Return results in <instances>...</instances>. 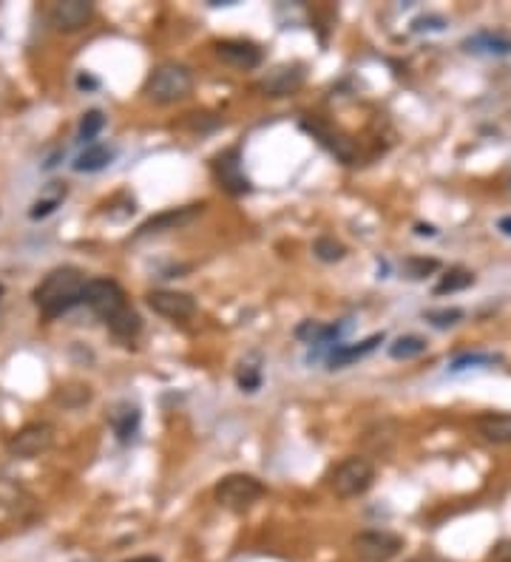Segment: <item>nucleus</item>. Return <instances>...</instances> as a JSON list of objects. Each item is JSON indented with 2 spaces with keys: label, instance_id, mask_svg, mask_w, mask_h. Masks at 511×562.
Returning <instances> with one entry per match:
<instances>
[{
  "label": "nucleus",
  "instance_id": "1",
  "mask_svg": "<svg viewBox=\"0 0 511 562\" xmlns=\"http://www.w3.org/2000/svg\"><path fill=\"white\" fill-rule=\"evenodd\" d=\"M83 304H89L91 310L106 321V327L114 332L117 338L131 341V338L140 336L142 318L137 316L134 307L128 304L125 290L117 285L114 278H89Z\"/></svg>",
  "mask_w": 511,
  "mask_h": 562
},
{
  "label": "nucleus",
  "instance_id": "2",
  "mask_svg": "<svg viewBox=\"0 0 511 562\" xmlns=\"http://www.w3.org/2000/svg\"><path fill=\"white\" fill-rule=\"evenodd\" d=\"M86 285L89 278L77 267H57L35 287L32 298L46 318H60L68 310H74L77 304H83Z\"/></svg>",
  "mask_w": 511,
  "mask_h": 562
},
{
  "label": "nucleus",
  "instance_id": "3",
  "mask_svg": "<svg viewBox=\"0 0 511 562\" xmlns=\"http://www.w3.org/2000/svg\"><path fill=\"white\" fill-rule=\"evenodd\" d=\"M193 91V74L182 63H162L157 66L145 80V94L153 99L157 106H173V102H182Z\"/></svg>",
  "mask_w": 511,
  "mask_h": 562
},
{
  "label": "nucleus",
  "instance_id": "4",
  "mask_svg": "<svg viewBox=\"0 0 511 562\" xmlns=\"http://www.w3.org/2000/svg\"><path fill=\"white\" fill-rule=\"evenodd\" d=\"M375 483V466L367 457H347L329 472V489L336 492V497L349 500V497H361L370 492V485Z\"/></svg>",
  "mask_w": 511,
  "mask_h": 562
},
{
  "label": "nucleus",
  "instance_id": "5",
  "mask_svg": "<svg viewBox=\"0 0 511 562\" xmlns=\"http://www.w3.org/2000/svg\"><path fill=\"white\" fill-rule=\"evenodd\" d=\"M214 497L222 508L234 511V515H245L265 497V485L253 474H227L216 483Z\"/></svg>",
  "mask_w": 511,
  "mask_h": 562
},
{
  "label": "nucleus",
  "instance_id": "6",
  "mask_svg": "<svg viewBox=\"0 0 511 562\" xmlns=\"http://www.w3.org/2000/svg\"><path fill=\"white\" fill-rule=\"evenodd\" d=\"M352 548L364 562H390L403 551V540L392 531H361L352 536Z\"/></svg>",
  "mask_w": 511,
  "mask_h": 562
},
{
  "label": "nucleus",
  "instance_id": "7",
  "mask_svg": "<svg viewBox=\"0 0 511 562\" xmlns=\"http://www.w3.org/2000/svg\"><path fill=\"white\" fill-rule=\"evenodd\" d=\"M214 176H216L219 188H224L230 196L250 193V179L245 176L239 148H227V151L219 153V157L214 160Z\"/></svg>",
  "mask_w": 511,
  "mask_h": 562
},
{
  "label": "nucleus",
  "instance_id": "8",
  "mask_svg": "<svg viewBox=\"0 0 511 562\" xmlns=\"http://www.w3.org/2000/svg\"><path fill=\"white\" fill-rule=\"evenodd\" d=\"M301 128H304V131L310 134L313 140H318L339 162L355 165L358 151H355V142H352L349 137H344L341 131H336V128L327 125V122H321V120H301Z\"/></svg>",
  "mask_w": 511,
  "mask_h": 562
},
{
  "label": "nucleus",
  "instance_id": "9",
  "mask_svg": "<svg viewBox=\"0 0 511 562\" xmlns=\"http://www.w3.org/2000/svg\"><path fill=\"white\" fill-rule=\"evenodd\" d=\"M148 307L157 316L168 321H188L196 316V298L191 293H179V290H151L145 296Z\"/></svg>",
  "mask_w": 511,
  "mask_h": 562
},
{
  "label": "nucleus",
  "instance_id": "10",
  "mask_svg": "<svg viewBox=\"0 0 511 562\" xmlns=\"http://www.w3.org/2000/svg\"><path fill=\"white\" fill-rule=\"evenodd\" d=\"M51 441H55V429L48 423H29L9 441V452L15 457H37L51 446Z\"/></svg>",
  "mask_w": 511,
  "mask_h": 562
},
{
  "label": "nucleus",
  "instance_id": "11",
  "mask_svg": "<svg viewBox=\"0 0 511 562\" xmlns=\"http://www.w3.org/2000/svg\"><path fill=\"white\" fill-rule=\"evenodd\" d=\"M216 57L236 71H253L262 66V48L250 40H222L216 43Z\"/></svg>",
  "mask_w": 511,
  "mask_h": 562
},
{
  "label": "nucleus",
  "instance_id": "12",
  "mask_svg": "<svg viewBox=\"0 0 511 562\" xmlns=\"http://www.w3.org/2000/svg\"><path fill=\"white\" fill-rule=\"evenodd\" d=\"M91 15H94V6L89 0H60V4H51L48 9L51 26L60 32H80L91 20Z\"/></svg>",
  "mask_w": 511,
  "mask_h": 562
},
{
  "label": "nucleus",
  "instance_id": "13",
  "mask_svg": "<svg viewBox=\"0 0 511 562\" xmlns=\"http://www.w3.org/2000/svg\"><path fill=\"white\" fill-rule=\"evenodd\" d=\"M307 80V71L301 63H281L273 71H267V77L262 80V91L267 97H290L296 94Z\"/></svg>",
  "mask_w": 511,
  "mask_h": 562
},
{
  "label": "nucleus",
  "instance_id": "14",
  "mask_svg": "<svg viewBox=\"0 0 511 562\" xmlns=\"http://www.w3.org/2000/svg\"><path fill=\"white\" fill-rule=\"evenodd\" d=\"M202 211H204V204H185V208H171V211H165L160 216H151L140 227L137 236H151V234H165V230H179V227L191 224L193 219H199Z\"/></svg>",
  "mask_w": 511,
  "mask_h": 562
},
{
  "label": "nucleus",
  "instance_id": "15",
  "mask_svg": "<svg viewBox=\"0 0 511 562\" xmlns=\"http://www.w3.org/2000/svg\"><path fill=\"white\" fill-rule=\"evenodd\" d=\"M464 48L472 55H489V57H506L511 55V32L506 29H483L464 40Z\"/></svg>",
  "mask_w": 511,
  "mask_h": 562
},
{
  "label": "nucleus",
  "instance_id": "16",
  "mask_svg": "<svg viewBox=\"0 0 511 562\" xmlns=\"http://www.w3.org/2000/svg\"><path fill=\"white\" fill-rule=\"evenodd\" d=\"M474 429L489 443H511V412H483L477 415Z\"/></svg>",
  "mask_w": 511,
  "mask_h": 562
},
{
  "label": "nucleus",
  "instance_id": "17",
  "mask_svg": "<svg viewBox=\"0 0 511 562\" xmlns=\"http://www.w3.org/2000/svg\"><path fill=\"white\" fill-rule=\"evenodd\" d=\"M381 341H383V336H372V338H367V341H361V344H352V347L339 344L336 349H332V355L327 358V364H329V369H344V367H349L352 361H358V358H364V355L375 352V347H378Z\"/></svg>",
  "mask_w": 511,
  "mask_h": 562
},
{
  "label": "nucleus",
  "instance_id": "18",
  "mask_svg": "<svg viewBox=\"0 0 511 562\" xmlns=\"http://www.w3.org/2000/svg\"><path fill=\"white\" fill-rule=\"evenodd\" d=\"M111 160H114V148H109V145H91V148H86L80 157L74 160V171L94 173V171H102L106 165H111Z\"/></svg>",
  "mask_w": 511,
  "mask_h": 562
},
{
  "label": "nucleus",
  "instance_id": "19",
  "mask_svg": "<svg viewBox=\"0 0 511 562\" xmlns=\"http://www.w3.org/2000/svg\"><path fill=\"white\" fill-rule=\"evenodd\" d=\"M474 285V273L466 267H452L438 285H434V296H446V293H460Z\"/></svg>",
  "mask_w": 511,
  "mask_h": 562
},
{
  "label": "nucleus",
  "instance_id": "20",
  "mask_svg": "<svg viewBox=\"0 0 511 562\" xmlns=\"http://www.w3.org/2000/svg\"><path fill=\"white\" fill-rule=\"evenodd\" d=\"M429 349V341L421 336H401L395 344H390V358L395 361H412V358H421Z\"/></svg>",
  "mask_w": 511,
  "mask_h": 562
},
{
  "label": "nucleus",
  "instance_id": "21",
  "mask_svg": "<svg viewBox=\"0 0 511 562\" xmlns=\"http://www.w3.org/2000/svg\"><path fill=\"white\" fill-rule=\"evenodd\" d=\"M111 423H114V432H117V438L122 441V443H128L137 434V429H140V412H137V406H122V409H117L114 412V418H111Z\"/></svg>",
  "mask_w": 511,
  "mask_h": 562
},
{
  "label": "nucleus",
  "instance_id": "22",
  "mask_svg": "<svg viewBox=\"0 0 511 562\" xmlns=\"http://www.w3.org/2000/svg\"><path fill=\"white\" fill-rule=\"evenodd\" d=\"M503 358L495 355V352H464V355H457L454 361H452V372H464V369H483V367H495L500 364Z\"/></svg>",
  "mask_w": 511,
  "mask_h": 562
},
{
  "label": "nucleus",
  "instance_id": "23",
  "mask_svg": "<svg viewBox=\"0 0 511 562\" xmlns=\"http://www.w3.org/2000/svg\"><path fill=\"white\" fill-rule=\"evenodd\" d=\"M313 253H316V259H318V262H324V265H336V262H341L344 255H347V247H344L339 239L321 236V239H316Z\"/></svg>",
  "mask_w": 511,
  "mask_h": 562
},
{
  "label": "nucleus",
  "instance_id": "24",
  "mask_svg": "<svg viewBox=\"0 0 511 562\" xmlns=\"http://www.w3.org/2000/svg\"><path fill=\"white\" fill-rule=\"evenodd\" d=\"M336 327H324V324H318V321H304L298 329H296V336L301 338V341H307V344H324L327 338H332L336 336Z\"/></svg>",
  "mask_w": 511,
  "mask_h": 562
},
{
  "label": "nucleus",
  "instance_id": "25",
  "mask_svg": "<svg viewBox=\"0 0 511 562\" xmlns=\"http://www.w3.org/2000/svg\"><path fill=\"white\" fill-rule=\"evenodd\" d=\"M423 318L438 327V329H446V327H454L457 321H464V310H457V307H443V310H426Z\"/></svg>",
  "mask_w": 511,
  "mask_h": 562
},
{
  "label": "nucleus",
  "instance_id": "26",
  "mask_svg": "<svg viewBox=\"0 0 511 562\" xmlns=\"http://www.w3.org/2000/svg\"><path fill=\"white\" fill-rule=\"evenodd\" d=\"M102 128H106V117H102V111H89V114H83V120H80V140L86 142V140H94Z\"/></svg>",
  "mask_w": 511,
  "mask_h": 562
},
{
  "label": "nucleus",
  "instance_id": "27",
  "mask_svg": "<svg viewBox=\"0 0 511 562\" xmlns=\"http://www.w3.org/2000/svg\"><path fill=\"white\" fill-rule=\"evenodd\" d=\"M66 199V188L60 191V193H55V196H46V199H37L35 204H32V211H29V216L32 219H43V216H48V213H55L57 211V204Z\"/></svg>",
  "mask_w": 511,
  "mask_h": 562
},
{
  "label": "nucleus",
  "instance_id": "28",
  "mask_svg": "<svg viewBox=\"0 0 511 562\" xmlns=\"http://www.w3.org/2000/svg\"><path fill=\"white\" fill-rule=\"evenodd\" d=\"M259 383H262L259 367L242 364V369H239V387H242V392H256V390H259Z\"/></svg>",
  "mask_w": 511,
  "mask_h": 562
},
{
  "label": "nucleus",
  "instance_id": "29",
  "mask_svg": "<svg viewBox=\"0 0 511 562\" xmlns=\"http://www.w3.org/2000/svg\"><path fill=\"white\" fill-rule=\"evenodd\" d=\"M406 276L409 278H423V276H429V273H434L438 270V262L434 259H406Z\"/></svg>",
  "mask_w": 511,
  "mask_h": 562
},
{
  "label": "nucleus",
  "instance_id": "30",
  "mask_svg": "<svg viewBox=\"0 0 511 562\" xmlns=\"http://www.w3.org/2000/svg\"><path fill=\"white\" fill-rule=\"evenodd\" d=\"M492 559H495V562H511V540L500 543V546L492 551Z\"/></svg>",
  "mask_w": 511,
  "mask_h": 562
},
{
  "label": "nucleus",
  "instance_id": "31",
  "mask_svg": "<svg viewBox=\"0 0 511 562\" xmlns=\"http://www.w3.org/2000/svg\"><path fill=\"white\" fill-rule=\"evenodd\" d=\"M497 230L503 236H511V216H503L500 222H497Z\"/></svg>",
  "mask_w": 511,
  "mask_h": 562
},
{
  "label": "nucleus",
  "instance_id": "32",
  "mask_svg": "<svg viewBox=\"0 0 511 562\" xmlns=\"http://www.w3.org/2000/svg\"><path fill=\"white\" fill-rule=\"evenodd\" d=\"M125 562H162L160 557H153V554H142V557H134V559H125Z\"/></svg>",
  "mask_w": 511,
  "mask_h": 562
},
{
  "label": "nucleus",
  "instance_id": "33",
  "mask_svg": "<svg viewBox=\"0 0 511 562\" xmlns=\"http://www.w3.org/2000/svg\"><path fill=\"white\" fill-rule=\"evenodd\" d=\"M438 230H434L432 224H418V236H434Z\"/></svg>",
  "mask_w": 511,
  "mask_h": 562
},
{
  "label": "nucleus",
  "instance_id": "34",
  "mask_svg": "<svg viewBox=\"0 0 511 562\" xmlns=\"http://www.w3.org/2000/svg\"><path fill=\"white\" fill-rule=\"evenodd\" d=\"M409 562H434V559H423V557H418V559H409Z\"/></svg>",
  "mask_w": 511,
  "mask_h": 562
}]
</instances>
